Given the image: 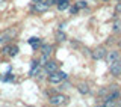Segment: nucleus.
Here are the masks:
<instances>
[{"label": "nucleus", "instance_id": "obj_10", "mask_svg": "<svg viewBox=\"0 0 121 107\" xmlns=\"http://www.w3.org/2000/svg\"><path fill=\"white\" fill-rule=\"evenodd\" d=\"M41 50H43V54H44V56L48 57V56L53 53V47H52L50 44H45V45H43V47H41Z\"/></svg>", "mask_w": 121, "mask_h": 107}, {"label": "nucleus", "instance_id": "obj_22", "mask_svg": "<svg viewBox=\"0 0 121 107\" xmlns=\"http://www.w3.org/2000/svg\"><path fill=\"white\" fill-rule=\"evenodd\" d=\"M3 2H5V0H0V3H3Z\"/></svg>", "mask_w": 121, "mask_h": 107}, {"label": "nucleus", "instance_id": "obj_7", "mask_svg": "<svg viewBox=\"0 0 121 107\" xmlns=\"http://www.w3.org/2000/svg\"><path fill=\"white\" fill-rule=\"evenodd\" d=\"M106 60H108V63H112V62H115V60H118V57H120V54H118V51H109V53H106Z\"/></svg>", "mask_w": 121, "mask_h": 107}, {"label": "nucleus", "instance_id": "obj_8", "mask_svg": "<svg viewBox=\"0 0 121 107\" xmlns=\"http://www.w3.org/2000/svg\"><path fill=\"white\" fill-rule=\"evenodd\" d=\"M29 44L32 45L33 50H36V48L41 47V39H39V38H36V36H33V38H30V39H29Z\"/></svg>", "mask_w": 121, "mask_h": 107}, {"label": "nucleus", "instance_id": "obj_18", "mask_svg": "<svg viewBox=\"0 0 121 107\" xmlns=\"http://www.w3.org/2000/svg\"><path fill=\"white\" fill-rule=\"evenodd\" d=\"M77 11H79V8H77V6H71V8H70V12L73 14V15H74V14H77Z\"/></svg>", "mask_w": 121, "mask_h": 107}, {"label": "nucleus", "instance_id": "obj_24", "mask_svg": "<svg viewBox=\"0 0 121 107\" xmlns=\"http://www.w3.org/2000/svg\"><path fill=\"white\" fill-rule=\"evenodd\" d=\"M55 2H59V0H55Z\"/></svg>", "mask_w": 121, "mask_h": 107}, {"label": "nucleus", "instance_id": "obj_5", "mask_svg": "<svg viewBox=\"0 0 121 107\" xmlns=\"http://www.w3.org/2000/svg\"><path fill=\"white\" fill-rule=\"evenodd\" d=\"M44 71L47 72V74H52V72L58 71V63L53 62V60H47V62L44 63Z\"/></svg>", "mask_w": 121, "mask_h": 107}, {"label": "nucleus", "instance_id": "obj_11", "mask_svg": "<svg viewBox=\"0 0 121 107\" xmlns=\"http://www.w3.org/2000/svg\"><path fill=\"white\" fill-rule=\"evenodd\" d=\"M77 89H79V92H80L82 95H86V94H89V86L86 85V83H80V85L77 86Z\"/></svg>", "mask_w": 121, "mask_h": 107}, {"label": "nucleus", "instance_id": "obj_15", "mask_svg": "<svg viewBox=\"0 0 121 107\" xmlns=\"http://www.w3.org/2000/svg\"><path fill=\"white\" fill-rule=\"evenodd\" d=\"M86 5H88V3H86L85 0H79V2L76 3V6H77L79 9H83V8H86Z\"/></svg>", "mask_w": 121, "mask_h": 107}, {"label": "nucleus", "instance_id": "obj_13", "mask_svg": "<svg viewBox=\"0 0 121 107\" xmlns=\"http://www.w3.org/2000/svg\"><path fill=\"white\" fill-rule=\"evenodd\" d=\"M56 41H59V42L67 41V35L62 32V30H58V32H56Z\"/></svg>", "mask_w": 121, "mask_h": 107}, {"label": "nucleus", "instance_id": "obj_14", "mask_svg": "<svg viewBox=\"0 0 121 107\" xmlns=\"http://www.w3.org/2000/svg\"><path fill=\"white\" fill-rule=\"evenodd\" d=\"M11 57H14V56H17L18 54V47L17 45H11V50H9V53H8Z\"/></svg>", "mask_w": 121, "mask_h": 107}, {"label": "nucleus", "instance_id": "obj_2", "mask_svg": "<svg viewBox=\"0 0 121 107\" xmlns=\"http://www.w3.org/2000/svg\"><path fill=\"white\" fill-rule=\"evenodd\" d=\"M17 35V30L15 29H8V30H3L2 33H0V44H6L9 42L12 38Z\"/></svg>", "mask_w": 121, "mask_h": 107}, {"label": "nucleus", "instance_id": "obj_9", "mask_svg": "<svg viewBox=\"0 0 121 107\" xmlns=\"http://www.w3.org/2000/svg\"><path fill=\"white\" fill-rule=\"evenodd\" d=\"M38 70H39V62L38 60H33L32 63H30V71H29V75H35Z\"/></svg>", "mask_w": 121, "mask_h": 107}, {"label": "nucleus", "instance_id": "obj_17", "mask_svg": "<svg viewBox=\"0 0 121 107\" xmlns=\"http://www.w3.org/2000/svg\"><path fill=\"white\" fill-rule=\"evenodd\" d=\"M5 82H11V80H14V75L12 74H6V77H3Z\"/></svg>", "mask_w": 121, "mask_h": 107}, {"label": "nucleus", "instance_id": "obj_16", "mask_svg": "<svg viewBox=\"0 0 121 107\" xmlns=\"http://www.w3.org/2000/svg\"><path fill=\"white\" fill-rule=\"evenodd\" d=\"M113 30H115V32H120L121 30V21L120 20H117L115 23H113Z\"/></svg>", "mask_w": 121, "mask_h": 107}, {"label": "nucleus", "instance_id": "obj_23", "mask_svg": "<svg viewBox=\"0 0 121 107\" xmlns=\"http://www.w3.org/2000/svg\"><path fill=\"white\" fill-rule=\"evenodd\" d=\"M103 2H108V0H103Z\"/></svg>", "mask_w": 121, "mask_h": 107}, {"label": "nucleus", "instance_id": "obj_3", "mask_svg": "<svg viewBox=\"0 0 121 107\" xmlns=\"http://www.w3.org/2000/svg\"><path fill=\"white\" fill-rule=\"evenodd\" d=\"M67 101H68V98H67V95H64V94H56V95H53V97H50V104L52 106H64V104H67Z\"/></svg>", "mask_w": 121, "mask_h": 107}, {"label": "nucleus", "instance_id": "obj_12", "mask_svg": "<svg viewBox=\"0 0 121 107\" xmlns=\"http://www.w3.org/2000/svg\"><path fill=\"white\" fill-rule=\"evenodd\" d=\"M58 3V9L59 11H65L68 6H70V2L68 0H59V2H56Z\"/></svg>", "mask_w": 121, "mask_h": 107}, {"label": "nucleus", "instance_id": "obj_21", "mask_svg": "<svg viewBox=\"0 0 121 107\" xmlns=\"http://www.w3.org/2000/svg\"><path fill=\"white\" fill-rule=\"evenodd\" d=\"M39 2H44V0H32V3L35 5V3H39Z\"/></svg>", "mask_w": 121, "mask_h": 107}, {"label": "nucleus", "instance_id": "obj_4", "mask_svg": "<svg viewBox=\"0 0 121 107\" xmlns=\"http://www.w3.org/2000/svg\"><path fill=\"white\" fill-rule=\"evenodd\" d=\"M109 71H111V74L113 77H120L121 75V62H118V60L112 62L111 66H109Z\"/></svg>", "mask_w": 121, "mask_h": 107}, {"label": "nucleus", "instance_id": "obj_1", "mask_svg": "<svg viewBox=\"0 0 121 107\" xmlns=\"http://www.w3.org/2000/svg\"><path fill=\"white\" fill-rule=\"evenodd\" d=\"M65 78H67V74L62 72V71H55V72H52V74H48V82L53 83V85H58V83L64 82Z\"/></svg>", "mask_w": 121, "mask_h": 107}, {"label": "nucleus", "instance_id": "obj_20", "mask_svg": "<svg viewBox=\"0 0 121 107\" xmlns=\"http://www.w3.org/2000/svg\"><path fill=\"white\" fill-rule=\"evenodd\" d=\"M115 11H117V14H121V3H118V5H117Z\"/></svg>", "mask_w": 121, "mask_h": 107}, {"label": "nucleus", "instance_id": "obj_6", "mask_svg": "<svg viewBox=\"0 0 121 107\" xmlns=\"http://www.w3.org/2000/svg\"><path fill=\"white\" fill-rule=\"evenodd\" d=\"M106 53H108V51H106V48H104V47H97V48H95V50H94V51H92V57H94V59H95V60H100V59H104V56H106Z\"/></svg>", "mask_w": 121, "mask_h": 107}, {"label": "nucleus", "instance_id": "obj_19", "mask_svg": "<svg viewBox=\"0 0 121 107\" xmlns=\"http://www.w3.org/2000/svg\"><path fill=\"white\" fill-rule=\"evenodd\" d=\"M9 50H11V45H5V47H3V50H2V53L8 54V53H9Z\"/></svg>", "mask_w": 121, "mask_h": 107}]
</instances>
